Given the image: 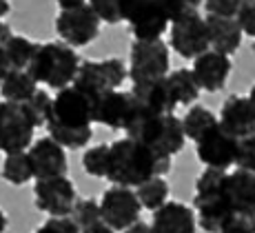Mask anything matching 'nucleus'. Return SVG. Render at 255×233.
<instances>
[{"instance_id": "obj_12", "label": "nucleus", "mask_w": 255, "mask_h": 233, "mask_svg": "<svg viewBox=\"0 0 255 233\" xmlns=\"http://www.w3.org/2000/svg\"><path fill=\"white\" fill-rule=\"evenodd\" d=\"M33 202L49 218H69L78 202L76 185L67 176L45 178L33 185Z\"/></svg>"}, {"instance_id": "obj_35", "label": "nucleus", "mask_w": 255, "mask_h": 233, "mask_svg": "<svg viewBox=\"0 0 255 233\" xmlns=\"http://www.w3.org/2000/svg\"><path fill=\"white\" fill-rule=\"evenodd\" d=\"M51 102H53V98L49 96L47 91H42V89H38L36 96L27 102V107L31 109V113L36 116L38 125H45L47 122V116H49V111H51Z\"/></svg>"}, {"instance_id": "obj_42", "label": "nucleus", "mask_w": 255, "mask_h": 233, "mask_svg": "<svg viewBox=\"0 0 255 233\" xmlns=\"http://www.w3.org/2000/svg\"><path fill=\"white\" fill-rule=\"evenodd\" d=\"M9 71V62H7V56H4V49L0 47V85H2V78L7 76Z\"/></svg>"}, {"instance_id": "obj_22", "label": "nucleus", "mask_w": 255, "mask_h": 233, "mask_svg": "<svg viewBox=\"0 0 255 233\" xmlns=\"http://www.w3.org/2000/svg\"><path fill=\"white\" fill-rule=\"evenodd\" d=\"M131 93L138 98V102L142 107L149 109V111H155V113H173L175 105H178V100H175L166 78L138 82V85H133Z\"/></svg>"}, {"instance_id": "obj_36", "label": "nucleus", "mask_w": 255, "mask_h": 233, "mask_svg": "<svg viewBox=\"0 0 255 233\" xmlns=\"http://www.w3.org/2000/svg\"><path fill=\"white\" fill-rule=\"evenodd\" d=\"M238 22L247 36L255 38V0H249V2L242 4V9L238 13Z\"/></svg>"}, {"instance_id": "obj_49", "label": "nucleus", "mask_w": 255, "mask_h": 233, "mask_svg": "<svg viewBox=\"0 0 255 233\" xmlns=\"http://www.w3.org/2000/svg\"><path fill=\"white\" fill-rule=\"evenodd\" d=\"M244 2H249V0H244Z\"/></svg>"}, {"instance_id": "obj_44", "label": "nucleus", "mask_w": 255, "mask_h": 233, "mask_svg": "<svg viewBox=\"0 0 255 233\" xmlns=\"http://www.w3.org/2000/svg\"><path fill=\"white\" fill-rule=\"evenodd\" d=\"M9 227V220H7V213H4L2 209H0V233H4Z\"/></svg>"}, {"instance_id": "obj_3", "label": "nucleus", "mask_w": 255, "mask_h": 233, "mask_svg": "<svg viewBox=\"0 0 255 233\" xmlns=\"http://www.w3.org/2000/svg\"><path fill=\"white\" fill-rule=\"evenodd\" d=\"M138 100V98H135ZM127 136L133 140L144 142L146 147H151L153 151H158L160 156L173 158L175 153H180L184 149L186 133L184 125L180 118H175L173 113H155L144 109L138 102V111L131 118L129 127L125 129Z\"/></svg>"}, {"instance_id": "obj_2", "label": "nucleus", "mask_w": 255, "mask_h": 233, "mask_svg": "<svg viewBox=\"0 0 255 233\" xmlns=\"http://www.w3.org/2000/svg\"><path fill=\"white\" fill-rule=\"evenodd\" d=\"M171 169V158L160 156L144 142L133 140V138H120V140L111 142L109 151V173L107 180L120 187H131L138 189L142 182L151 180L169 173Z\"/></svg>"}, {"instance_id": "obj_33", "label": "nucleus", "mask_w": 255, "mask_h": 233, "mask_svg": "<svg viewBox=\"0 0 255 233\" xmlns=\"http://www.w3.org/2000/svg\"><path fill=\"white\" fill-rule=\"evenodd\" d=\"M33 233H82V229L69 216V218H49Z\"/></svg>"}, {"instance_id": "obj_7", "label": "nucleus", "mask_w": 255, "mask_h": 233, "mask_svg": "<svg viewBox=\"0 0 255 233\" xmlns=\"http://www.w3.org/2000/svg\"><path fill=\"white\" fill-rule=\"evenodd\" d=\"M40 127L27 102H0V151H29L33 145V131Z\"/></svg>"}, {"instance_id": "obj_11", "label": "nucleus", "mask_w": 255, "mask_h": 233, "mask_svg": "<svg viewBox=\"0 0 255 233\" xmlns=\"http://www.w3.org/2000/svg\"><path fill=\"white\" fill-rule=\"evenodd\" d=\"M144 209L131 187H120L114 185L109 187L100 198V211L102 220L116 231H125L131 225L140 222V211Z\"/></svg>"}, {"instance_id": "obj_26", "label": "nucleus", "mask_w": 255, "mask_h": 233, "mask_svg": "<svg viewBox=\"0 0 255 233\" xmlns=\"http://www.w3.org/2000/svg\"><path fill=\"white\" fill-rule=\"evenodd\" d=\"M166 80H169V87L173 91L178 105H193L200 98L202 89H200L198 80H195L193 69H175V71H171L166 76Z\"/></svg>"}, {"instance_id": "obj_27", "label": "nucleus", "mask_w": 255, "mask_h": 233, "mask_svg": "<svg viewBox=\"0 0 255 233\" xmlns=\"http://www.w3.org/2000/svg\"><path fill=\"white\" fill-rule=\"evenodd\" d=\"M4 56H7V62H9V69H29L33 56H36V49L38 44L31 42L29 38L24 36H18L13 33L11 38L4 44Z\"/></svg>"}, {"instance_id": "obj_6", "label": "nucleus", "mask_w": 255, "mask_h": 233, "mask_svg": "<svg viewBox=\"0 0 255 233\" xmlns=\"http://www.w3.org/2000/svg\"><path fill=\"white\" fill-rule=\"evenodd\" d=\"M186 9L184 0H129L127 22L135 40H158Z\"/></svg>"}, {"instance_id": "obj_15", "label": "nucleus", "mask_w": 255, "mask_h": 233, "mask_svg": "<svg viewBox=\"0 0 255 233\" xmlns=\"http://www.w3.org/2000/svg\"><path fill=\"white\" fill-rule=\"evenodd\" d=\"M138 111V100L131 91H107L96 100V122L109 129H127Z\"/></svg>"}, {"instance_id": "obj_5", "label": "nucleus", "mask_w": 255, "mask_h": 233, "mask_svg": "<svg viewBox=\"0 0 255 233\" xmlns=\"http://www.w3.org/2000/svg\"><path fill=\"white\" fill-rule=\"evenodd\" d=\"M80 58L67 42H42L38 44L36 56L27 71L36 78L40 85L51 89H65L73 85L78 71H80Z\"/></svg>"}, {"instance_id": "obj_32", "label": "nucleus", "mask_w": 255, "mask_h": 233, "mask_svg": "<svg viewBox=\"0 0 255 233\" xmlns=\"http://www.w3.org/2000/svg\"><path fill=\"white\" fill-rule=\"evenodd\" d=\"M244 0H207L204 7L211 16H224V18H238Z\"/></svg>"}, {"instance_id": "obj_28", "label": "nucleus", "mask_w": 255, "mask_h": 233, "mask_svg": "<svg viewBox=\"0 0 255 233\" xmlns=\"http://www.w3.org/2000/svg\"><path fill=\"white\" fill-rule=\"evenodd\" d=\"M135 193H138V198H140L144 209L155 211L169 202V182L164 180V176L151 178V180L142 182L138 189H135Z\"/></svg>"}, {"instance_id": "obj_30", "label": "nucleus", "mask_w": 255, "mask_h": 233, "mask_svg": "<svg viewBox=\"0 0 255 233\" xmlns=\"http://www.w3.org/2000/svg\"><path fill=\"white\" fill-rule=\"evenodd\" d=\"M91 9L98 13L102 22L107 24H118L127 20V4L129 0H89Z\"/></svg>"}, {"instance_id": "obj_18", "label": "nucleus", "mask_w": 255, "mask_h": 233, "mask_svg": "<svg viewBox=\"0 0 255 233\" xmlns=\"http://www.w3.org/2000/svg\"><path fill=\"white\" fill-rule=\"evenodd\" d=\"M220 125L238 140L255 133V107L249 96H229L220 109Z\"/></svg>"}, {"instance_id": "obj_41", "label": "nucleus", "mask_w": 255, "mask_h": 233, "mask_svg": "<svg viewBox=\"0 0 255 233\" xmlns=\"http://www.w3.org/2000/svg\"><path fill=\"white\" fill-rule=\"evenodd\" d=\"M11 36H13V33H11V27H9L7 22L0 20V47H4V44H7V40H9Z\"/></svg>"}, {"instance_id": "obj_43", "label": "nucleus", "mask_w": 255, "mask_h": 233, "mask_svg": "<svg viewBox=\"0 0 255 233\" xmlns=\"http://www.w3.org/2000/svg\"><path fill=\"white\" fill-rule=\"evenodd\" d=\"M9 9H11V4H9V0H0V20H2V18L9 13Z\"/></svg>"}, {"instance_id": "obj_16", "label": "nucleus", "mask_w": 255, "mask_h": 233, "mask_svg": "<svg viewBox=\"0 0 255 233\" xmlns=\"http://www.w3.org/2000/svg\"><path fill=\"white\" fill-rule=\"evenodd\" d=\"M29 158H31L33 176L36 180H45V178H56L67 173V153L60 142H56L51 136L40 138L29 147Z\"/></svg>"}, {"instance_id": "obj_34", "label": "nucleus", "mask_w": 255, "mask_h": 233, "mask_svg": "<svg viewBox=\"0 0 255 233\" xmlns=\"http://www.w3.org/2000/svg\"><path fill=\"white\" fill-rule=\"evenodd\" d=\"M238 169L251 171L255 173V133L249 138L240 140V149H238Z\"/></svg>"}, {"instance_id": "obj_37", "label": "nucleus", "mask_w": 255, "mask_h": 233, "mask_svg": "<svg viewBox=\"0 0 255 233\" xmlns=\"http://www.w3.org/2000/svg\"><path fill=\"white\" fill-rule=\"evenodd\" d=\"M220 233H255V231H253L251 218H247V216H233L231 220H229L227 225L222 227V231H220Z\"/></svg>"}, {"instance_id": "obj_17", "label": "nucleus", "mask_w": 255, "mask_h": 233, "mask_svg": "<svg viewBox=\"0 0 255 233\" xmlns=\"http://www.w3.org/2000/svg\"><path fill=\"white\" fill-rule=\"evenodd\" d=\"M231 58L227 53L209 49V51H204L202 56H198L193 60V76L198 80L200 89L215 93L227 85L229 76H231Z\"/></svg>"}, {"instance_id": "obj_25", "label": "nucleus", "mask_w": 255, "mask_h": 233, "mask_svg": "<svg viewBox=\"0 0 255 233\" xmlns=\"http://www.w3.org/2000/svg\"><path fill=\"white\" fill-rule=\"evenodd\" d=\"M184 125V133L189 140L198 142L202 136H207L213 127L220 125V118H215V113L211 109L202 107V105H193L186 111V116L182 118Z\"/></svg>"}, {"instance_id": "obj_45", "label": "nucleus", "mask_w": 255, "mask_h": 233, "mask_svg": "<svg viewBox=\"0 0 255 233\" xmlns=\"http://www.w3.org/2000/svg\"><path fill=\"white\" fill-rule=\"evenodd\" d=\"M184 2L189 4V7H195V9H198V4H204L207 0H184Z\"/></svg>"}, {"instance_id": "obj_24", "label": "nucleus", "mask_w": 255, "mask_h": 233, "mask_svg": "<svg viewBox=\"0 0 255 233\" xmlns=\"http://www.w3.org/2000/svg\"><path fill=\"white\" fill-rule=\"evenodd\" d=\"M4 182L13 187H22L29 180H33V167H31V158L29 151H18V153H7L2 162V171H0Z\"/></svg>"}, {"instance_id": "obj_8", "label": "nucleus", "mask_w": 255, "mask_h": 233, "mask_svg": "<svg viewBox=\"0 0 255 233\" xmlns=\"http://www.w3.org/2000/svg\"><path fill=\"white\" fill-rule=\"evenodd\" d=\"M169 44L180 58L195 60L211 49L207 18H202L195 7H189L180 18H175L169 27Z\"/></svg>"}, {"instance_id": "obj_19", "label": "nucleus", "mask_w": 255, "mask_h": 233, "mask_svg": "<svg viewBox=\"0 0 255 233\" xmlns=\"http://www.w3.org/2000/svg\"><path fill=\"white\" fill-rule=\"evenodd\" d=\"M151 227L155 233H195L198 216L184 202H166L153 211Z\"/></svg>"}, {"instance_id": "obj_13", "label": "nucleus", "mask_w": 255, "mask_h": 233, "mask_svg": "<svg viewBox=\"0 0 255 233\" xmlns=\"http://www.w3.org/2000/svg\"><path fill=\"white\" fill-rule=\"evenodd\" d=\"M100 18L91 9V4H82L78 9L60 11L56 18V31L69 47H87L100 33Z\"/></svg>"}, {"instance_id": "obj_9", "label": "nucleus", "mask_w": 255, "mask_h": 233, "mask_svg": "<svg viewBox=\"0 0 255 233\" xmlns=\"http://www.w3.org/2000/svg\"><path fill=\"white\" fill-rule=\"evenodd\" d=\"M169 76V44L158 40H133L129 56V78L133 85Z\"/></svg>"}, {"instance_id": "obj_20", "label": "nucleus", "mask_w": 255, "mask_h": 233, "mask_svg": "<svg viewBox=\"0 0 255 233\" xmlns=\"http://www.w3.org/2000/svg\"><path fill=\"white\" fill-rule=\"evenodd\" d=\"M227 196L235 216L251 218L255 213V173L238 169L227 176Z\"/></svg>"}, {"instance_id": "obj_46", "label": "nucleus", "mask_w": 255, "mask_h": 233, "mask_svg": "<svg viewBox=\"0 0 255 233\" xmlns=\"http://www.w3.org/2000/svg\"><path fill=\"white\" fill-rule=\"evenodd\" d=\"M249 100L253 102V107H255V85L251 87V91H249Z\"/></svg>"}, {"instance_id": "obj_48", "label": "nucleus", "mask_w": 255, "mask_h": 233, "mask_svg": "<svg viewBox=\"0 0 255 233\" xmlns=\"http://www.w3.org/2000/svg\"><path fill=\"white\" fill-rule=\"evenodd\" d=\"M253 53H255V44H253Z\"/></svg>"}, {"instance_id": "obj_40", "label": "nucleus", "mask_w": 255, "mask_h": 233, "mask_svg": "<svg viewBox=\"0 0 255 233\" xmlns=\"http://www.w3.org/2000/svg\"><path fill=\"white\" fill-rule=\"evenodd\" d=\"M56 2L60 4L62 11H67V9H78L82 4H87V0H56Z\"/></svg>"}, {"instance_id": "obj_29", "label": "nucleus", "mask_w": 255, "mask_h": 233, "mask_svg": "<svg viewBox=\"0 0 255 233\" xmlns=\"http://www.w3.org/2000/svg\"><path fill=\"white\" fill-rule=\"evenodd\" d=\"M109 151L111 145H96L87 149L82 156V169L91 178H107L109 173Z\"/></svg>"}, {"instance_id": "obj_23", "label": "nucleus", "mask_w": 255, "mask_h": 233, "mask_svg": "<svg viewBox=\"0 0 255 233\" xmlns=\"http://www.w3.org/2000/svg\"><path fill=\"white\" fill-rule=\"evenodd\" d=\"M38 91V80L27 71V69H9L7 76L2 78L0 93L4 100L11 102H29Z\"/></svg>"}, {"instance_id": "obj_10", "label": "nucleus", "mask_w": 255, "mask_h": 233, "mask_svg": "<svg viewBox=\"0 0 255 233\" xmlns=\"http://www.w3.org/2000/svg\"><path fill=\"white\" fill-rule=\"evenodd\" d=\"M129 78V69L120 58H107V60H85L80 64L73 85L87 91L91 98H100L107 91H114Z\"/></svg>"}, {"instance_id": "obj_14", "label": "nucleus", "mask_w": 255, "mask_h": 233, "mask_svg": "<svg viewBox=\"0 0 255 233\" xmlns=\"http://www.w3.org/2000/svg\"><path fill=\"white\" fill-rule=\"evenodd\" d=\"M238 149L240 140L227 131L222 125L213 127L207 136H202L195 142V153L200 162L207 165L209 169H222L227 171L238 162Z\"/></svg>"}, {"instance_id": "obj_38", "label": "nucleus", "mask_w": 255, "mask_h": 233, "mask_svg": "<svg viewBox=\"0 0 255 233\" xmlns=\"http://www.w3.org/2000/svg\"><path fill=\"white\" fill-rule=\"evenodd\" d=\"M82 233H116V229H111L105 220H100V222H96V225H91V227H85Z\"/></svg>"}, {"instance_id": "obj_47", "label": "nucleus", "mask_w": 255, "mask_h": 233, "mask_svg": "<svg viewBox=\"0 0 255 233\" xmlns=\"http://www.w3.org/2000/svg\"><path fill=\"white\" fill-rule=\"evenodd\" d=\"M251 222H253V231H255V213L251 216Z\"/></svg>"}, {"instance_id": "obj_1", "label": "nucleus", "mask_w": 255, "mask_h": 233, "mask_svg": "<svg viewBox=\"0 0 255 233\" xmlns=\"http://www.w3.org/2000/svg\"><path fill=\"white\" fill-rule=\"evenodd\" d=\"M93 113L96 98H91L78 85H69L53 96L45 127L49 136L65 149H82L93 138Z\"/></svg>"}, {"instance_id": "obj_39", "label": "nucleus", "mask_w": 255, "mask_h": 233, "mask_svg": "<svg viewBox=\"0 0 255 233\" xmlns=\"http://www.w3.org/2000/svg\"><path fill=\"white\" fill-rule=\"evenodd\" d=\"M122 233H155V231H153V227L151 225H146V222L140 220V222H135V225H131L129 229H125Z\"/></svg>"}, {"instance_id": "obj_21", "label": "nucleus", "mask_w": 255, "mask_h": 233, "mask_svg": "<svg viewBox=\"0 0 255 233\" xmlns=\"http://www.w3.org/2000/svg\"><path fill=\"white\" fill-rule=\"evenodd\" d=\"M207 27H209V40L211 49L220 53L231 56L242 44V27H240L238 18H224V16H207Z\"/></svg>"}, {"instance_id": "obj_31", "label": "nucleus", "mask_w": 255, "mask_h": 233, "mask_svg": "<svg viewBox=\"0 0 255 233\" xmlns=\"http://www.w3.org/2000/svg\"><path fill=\"white\" fill-rule=\"evenodd\" d=\"M73 222H76L80 229L85 227H91L96 222L102 220V211H100V202L93 200V198H87V200H78L76 207H73V213H71Z\"/></svg>"}, {"instance_id": "obj_4", "label": "nucleus", "mask_w": 255, "mask_h": 233, "mask_svg": "<svg viewBox=\"0 0 255 233\" xmlns=\"http://www.w3.org/2000/svg\"><path fill=\"white\" fill-rule=\"evenodd\" d=\"M227 171L207 167L195 180L193 209L198 216V227L207 233H220L235 216L227 196Z\"/></svg>"}]
</instances>
